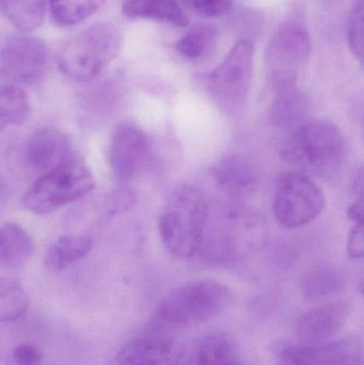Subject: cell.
<instances>
[{
	"label": "cell",
	"instance_id": "1",
	"mask_svg": "<svg viewBox=\"0 0 364 365\" xmlns=\"http://www.w3.org/2000/svg\"><path fill=\"white\" fill-rule=\"evenodd\" d=\"M284 155L299 173L309 178H329L343 163L345 141L335 124L308 120L290 133Z\"/></svg>",
	"mask_w": 364,
	"mask_h": 365
},
{
	"label": "cell",
	"instance_id": "2",
	"mask_svg": "<svg viewBox=\"0 0 364 365\" xmlns=\"http://www.w3.org/2000/svg\"><path fill=\"white\" fill-rule=\"evenodd\" d=\"M207 210L203 195L192 187L179 189L169 200L158 227L165 247L175 257L189 259L200 253Z\"/></svg>",
	"mask_w": 364,
	"mask_h": 365
},
{
	"label": "cell",
	"instance_id": "3",
	"mask_svg": "<svg viewBox=\"0 0 364 365\" xmlns=\"http://www.w3.org/2000/svg\"><path fill=\"white\" fill-rule=\"evenodd\" d=\"M232 300V292L222 283L207 279L189 281L162 300L154 319L172 327L196 325L224 312Z\"/></svg>",
	"mask_w": 364,
	"mask_h": 365
},
{
	"label": "cell",
	"instance_id": "4",
	"mask_svg": "<svg viewBox=\"0 0 364 365\" xmlns=\"http://www.w3.org/2000/svg\"><path fill=\"white\" fill-rule=\"evenodd\" d=\"M120 45L121 36L115 26L93 24L62 46L57 58L58 66L72 81H92L117 57Z\"/></svg>",
	"mask_w": 364,
	"mask_h": 365
},
{
	"label": "cell",
	"instance_id": "5",
	"mask_svg": "<svg viewBox=\"0 0 364 365\" xmlns=\"http://www.w3.org/2000/svg\"><path fill=\"white\" fill-rule=\"evenodd\" d=\"M95 180L85 160L73 153L53 170L38 178L24 195V205L34 214H48L85 197Z\"/></svg>",
	"mask_w": 364,
	"mask_h": 365
},
{
	"label": "cell",
	"instance_id": "6",
	"mask_svg": "<svg viewBox=\"0 0 364 365\" xmlns=\"http://www.w3.org/2000/svg\"><path fill=\"white\" fill-rule=\"evenodd\" d=\"M254 46L250 41L237 42L222 64L209 77L212 98L222 110L236 113L245 106L251 85Z\"/></svg>",
	"mask_w": 364,
	"mask_h": 365
},
{
	"label": "cell",
	"instance_id": "7",
	"mask_svg": "<svg viewBox=\"0 0 364 365\" xmlns=\"http://www.w3.org/2000/svg\"><path fill=\"white\" fill-rule=\"evenodd\" d=\"M325 208V197L311 178L299 173H286L277 182L274 214L280 225L297 229L309 225Z\"/></svg>",
	"mask_w": 364,
	"mask_h": 365
},
{
	"label": "cell",
	"instance_id": "8",
	"mask_svg": "<svg viewBox=\"0 0 364 365\" xmlns=\"http://www.w3.org/2000/svg\"><path fill=\"white\" fill-rule=\"evenodd\" d=\"M48 64L46 47L38 38L19 36L0 49V81L4 86L21 88L42 81Z\"/></svg>",
	"mask_w": 364,
	"mask_h": 365
},
{
	"label": "cell",
	"instance_id": "9",
	"mask_svg": "<svg viewBox=\"0 0 364 365\" xmlns=\"http://www.w3.org/2000/svg\"><path fill=\"white\" fill-rule=\"evenodd\" d=\"M363 345L357 338L321 344L286 347L277 365H363Z\"/></svg>",
	"mask_w": 364,
	"mask_h": 365
},
{
	"label": "cell",
	"instance_id": "10",
	"mask_svg": "<svg viewBox=\"0 0 364 365\" xmlns=\"http://www.w3.org/2000/svg\"><path fill=\"white\" fill-rule=\"evenodd\" d=\"M150 141L147 135L132 124H121L115 128L109 145V165L119 181L134 179L147 162Z\"/></svg>",
	"mask_w": 364,
	"mask_h": 365
},
{
	"label": "cell",
	"instance_id": "11",
	"mask_svg": "<svg viewBox=\"0 0 364 365\" xmlns=\"http://www.w3.org/2000/svg\"><path fill=\"white\" fill-rule=\"evenodd\" d=\"M311 44L308 32L298 24L286 23L276 32L266 49L271 74H294L309 58Z\"/></svg>",
	"mask_w": 364,
	"mask_h": 365
},
{
	"label": "cell",
	"instance_id": "12",
	"mask_svg": "<svg viewBox=\"0 0 364 365\" xmlns=\"http://www.w3.org/2000/svg\"><path fill=\"white\" fill-rule=\"evenodd\" d=\"M350 311L345 302H329L308 311L297 321V338L303 344L326 343L345 327Z\"/></svg>",
	"mask_w": 364,
	"mask_h": 365
},
{
	"label": "cell",
	"instance_id": "13",
	"mask_svg": "<svg viewBox=\"0 0 364 365\" xmlns=\"http://www.w3.org/2000/svg\"><path fill=\"white\" fill-rule=\"evenodd\" d=\"M72 154L68 136L53 128L36 130L24 148L25 164L38 177L53 170Z\"/></svg>",
	"mask_w": 364,
	"mask_h": 365
},
{
	"label": "cell",
	"instance_id": "14",
	"mask_svg": "<svg viewBox=\"0 0 364 365\" xmlns=\"http://www.w3.org/2000/svg\"><path fill=\"white\" fill-rule=\"evenodd\" d=\"M177 345L157 334L140 336L124 344L108 365H179Z\"/></svg>",
	"mask_w": 364,
	"mask_h": 365
},
{
	"label": "cell",
	"instance_id": "15",
	"mask_svg": "<svg viewBox=\"0 0 364 365\" xmlns=\"http://www.w3.org/2000/svg\"><path fill=\"white\" fill-rule=\"evenodd\" d=\"M213 177L220 188L231 197H245L256 189L259 170L251 158L235 154L214 167Z\"/></svg>",
	"mask_w": 364,
	"mask_h": 365
},
{
	"label": "cell",
	"instance_id": "16",
	"mask_svg": "<svg viewBox=\"0 0 364 365\" xmlns=\"http://www.w3.org/2000/svg\"><path fill=\"white\" fill-rule=\"evenodd\" d=\"M271 117L274 123L290 132L308 121V103L296 83L273 86Z\"/></svg>",
	"mask_w": 364,
	"mask_h": 365
},
{
	"label": "cell",
	"instance_id": "17",
	"mask_svg": "<svg viewBox=\"0 0 364 365\" xmlns=\"http://www.w3.org/2000/svg\"><path fill=\"white\" fill-rule=\"evenodd\" d=\"M33 250V240L23 227L12 222L0 227V267H23L32 257Z\"/></svg>",
	"mask_w": 364,
	"mask_h": 365
},
{
	"label": "cell",
	"instance_id": "18",
	"mask_svg": "<svg viewBox=\"0 0 364 365\" xmlns=\"http://www.w3.org/2000/svg\"><path fill=\"white\" fill-rule=\"evenodd\" d=\"M93 242L85 235H63L56 240L44 257L45 267L51 272H61L89 255Z\"/></svg>",
	"mask_w": 364,
	"mask_h": 365
},
{
	"label": "cell",
	"instance_id": "19",
	"mask_svg": "<svg viewBox=\"0 0 364 365\" xmlns=\"http://www.w3.org/2000/svg\"><path fill=\"white\" fill-rule=\"evenodd\" d=\"M123 13L130 19H152L172 25H188V19L177 0H126Z\"/></svg>",
	"mask_w": 364,
	"mask_h": 365
},
{
	"label": "cell",
	"instance_id": "20",
	"mask_svg": "<svg viewBox=\"0 0 364 365\" xmlns=\"http://www.w3.org/2000/svg\"><path fill=\"white\" fill-rule=\"evenodd\" d=\"M189 361L194 365H243L233 341L219 332L203 339Z\"/></svg>",
	"mask_w": 364,
	"mask_h": 365
},
{
	"label": "cell",
	"instance_id": "21",
	"mask_svg": "<svg viewBox=\"0 0 364 365\" xmlns=\"http://www.w3.org/2000/svg\"><path fill=\"white\" fill-rule=\"evenodd\" d=\"M0 10L15 28L30 32L44 21V0H0Z\"/></svg>",
	"mask_w": 364,
	"mask_h": 365
},
{
	"label": "cell",
	"instance_id": "22",
	"mask_svg": "<svg viewBox=\"0 0 364 365\" xmlns=\"http://www.w3.org/2000/svg\"><path fill=\"white\" fill-rule=\"evenodd\" d=\"M343 287V278L339 272L329 267H318L306 274L301 284L305 300L321 302L335 295Z\"/></svg>",
	"mask_w": 364,
	"mask_h": 365
},
{
	"label": "cell",
	"instance_id": "23",
	"mask_svg": "<svg viewBox=\"0 0 364 365\" xmlns=\"http://www.w3.org/2000/svg\"><path fill=\"white\" fill-rule=\"evenodd\" d=\"M29 113V101L21 88L13 86L0 88V133L6 126L23 123Z\"/></svg>",
	"mask_w": 364,
	"mask_h": 365
},
{
	"label": "cell",
	"instance_id": "24",
	"mask_svg": "<svg viewBox=\"0 0 364 365\" xmlns=\"http://www.w3.org/2000/svg\"><path fill=\"white\" fill-rule=\"evenodd\" d=\"M28 306L29 299L21 283L0 277V323H8L23 317Z\"/></svg>",
	"mask_w": 364,
	"mask_h": 365
},
{
	"label": "cell",
	"instance_id": "25",
	"mask_svg": "<svg viewBox=\"0 0 364 365\" xmlns=\"http://www.w3.org/2000/svg\"><path fill=\"white\" fill-rule=\"evenodd\" d=\"M106 0H48L51 15L62 26H73L87 19Z\"/></svg>",
	"mask_w": 364,
	"mask_h": 365
},
{
	"label": "cell",
	"instance_id": "26",
	"mask_svg": "<svg viewBox=\"0 0 364 365\" xmlns=\"http://www.w3.org/2000/svg\"><path fill=\"white\" fill-rule=\"evenodd\" d=\"M211 30L207 28H199L179 41L177 49L184 57L189 59L201 58L211 45Z\"/></svg>",
	"mask_w": 364,
	"mask_h": 365
},
{
	"label": "cell",
	"instance_id": "27",
	"mask_svg": "<svg viewBox=\"0 0 364 365\" xmlns=\"http://www.w3.org/2000/svg\"><path fill=\"white\" fill-rule=\"evenodd\" d=\"M363 0H357L348 19V36L350 51L357 59L363 60Z\"/></svg>",
	"mask_w": 364,
	"mask_h": 365
},
{
	"label": "cell",
	"instance_id": "28",
	"mask_svg": "<svg viewBox=\"0 0 364 365\" xmlns=\"http://www.w3.org/2000/svg\"><path fill=\"white\" fill-rule=\"evenodd\" d=\"M186 6L200 15L218 17L226 15L232 8L231 0H183Z\"/></svg>",
	"mask_w": 364,
	"mask_h": 365
},
{
	"label": "cell",
	"instance_id": "29",
	"mask_svg": "<svg viewBox=\"0 0 364 365\" xmlns=\"http://www.w3.org/2000/svg\"><path fill=\"white\" fill-rule=\"evenodd\" d=\"M134 193L128 189H120V190H115V192H111L109 195L105 205H106L107 212L113 215L122 212V210H128L134 205Z\"/></svg>",
	"mask_w": 364,
	"mask_h": 365
},
{
	"label": "cell",
	"instance_id": "30",
	"mask_svg": "<svg viewBox=\"0 0 364 365\" xmlns=\"http://www.w3.org/2000/svg\"><path fill=\"white\" fill-rule=\"evenodd\" d=\"M13 359L17 365H40L42 353L36 345L21 344L13 351Z\"/></svg>",
	"mask_w": 364,
	"mask_h": 365
},
{
	"label": "cell",
	"instance_id": "31",
	"mask_svg": "<svg viewBox=\"0 0 364 365\" xmlns=\"http://www.w3.org/2000/svg\"><path fill=\"white\" fill-rule=\"evenodd\" d=\"M363 223H355L348 238V253L350 257L359 259L363 255Z\"/></svg>",
	"mask_w": 364,
	"mask_h": 365
},
{
	"label": "cell",
	"instance_id": "32",
	"mask_svg": "<svg viewBox=\"0 0 364 365\" xmlns=\"http://www.w3.org/2000/svg\"><path fill=\"white\" fill-rule=\"evenodd\" d=\"M348 215L355 223H363V195H357L354 203L348 207Z\"/></svg>",
	"mask_w": 364,
	"mask_h": 365
},
{
	"label": "cell",
	"instance_id": "33",
	"mask_svg": "<svg viewBox=\"0 0 364 365\" xmlns=\"http://www.w3.org/2000/svg\"><path fill=\"white\" fill-rule=\"evenodd\" d=\"M186 365H194V364H192V361H188V364H186Z\"/></svg>",
	"mask_w": 364,
	"mask_h": 365
}]
</instances>
